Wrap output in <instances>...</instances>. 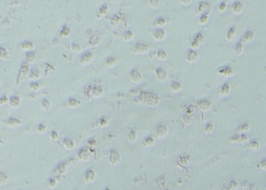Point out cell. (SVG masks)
<instances>
[{
	"mask_svg": "<svg viewBox=\"0 0 266 190\" xmlns=\"http://www.w3.org/2000/svg\"><path fill=\"white\" fill-rule=\"evenodd\" d=\"M140 97L145 104L148 106H156L160 103L159 96L155 93L143 92Z\"/></svg>",
	"mask_w": 266,
	"mask_h": 190,
	"instance_id": "1",
	"label": "cell"
},
{
	"mask_svg": "<svg viewBox=\"0 0 266 190\" xmlns=\"http://www.w3.org/2000/svg\"><path fill=\"white\" fill-rule=\"evenodd\" d=\"M150 49L151 47L149 45L138 42L133 45V48L131 49V51L135 54H145L150 50Z\"/></svg>",
	"mask_w": 266,
	"mask_h": 190,
	"instance_id": "2",
	"label": "cell"
},
{
	"mask_svg": "<svg viewBox=\"0 0 266 190\" xmlns=\"http://www.w3.org/2000/svg\"><path fill=\"white\" fill-rule=\"evenodd\" d=\"M233 69L230 66H223L218 70V74L220 76L225 77H230L233 75Z\"/></svg>",
	"mask_w": 266,
	"mask_h": 190,
	"instance_id": "3",
	"label": "cell"
},
{
	"mask_svg": "<svg viewBox=\"0 0 266 190\" xmlns=\"http://www.w3.org/2000/svg\"><path fill=\"white\" fill-rule=\"evenodd\" d=\"M204 41H205V36L203 35V34L198 33V34H197L195 38L193 39V40L192 41L190 46L193 49H198L200 47V45L204 42Z\"/></svg>",
	"mask_w": 266,
	"mask_h": 190,
	"instance_id": "4",
	"label": "cell"
},
{
	"mask_svg": "<svg viewBox=\"0 0 266 190\" xmlns=\"http://www.w3.org/2000/svg\"><path fill=\"white\" fill-rule=\"evenodd\" d=\"M93 59H94V54L91 52H85L84 53L81 55L79 59V61L81 64L86 65L91 63L93 60Z\"/></svg>",
	"mask_w": 266,
	"mask_h": 190,
	"instance_id": "5",
	"label": "cell"
},
{
	"mask_svg": "<svg viewBox=\"0 0 266 190\" xmlns=\"http://www.w3.org/2000/svg\"><path fill=\"white\" fill-rule=\"evenodd\" d=\"M198 107L202 111H208L212 107V103L207 99H201L198 102Z\"/></svg>",
	"mask_w": 266,
	"mask_h": 190,
	"instance_id": "6",
	"label": "cell"
},
{
	"mask_svg": "<svg viewBox=\"0 0 266 190\" xmlns=\"http://www.w3.org/2000/svg\"><path fill=\"white\" fill-rule=\"evenodd\" d=\"M155 76H156V78L161 82H165L168 78V75L166 73V71L163 68H161V67L156 69Z\"/></svg>",
	"mask_w": 266,
	"mask_h": 190,
	"instance_id": "7",
	"label": "cell"
},
{
	"mask_svg": "<svg viewBox=\"0 0 266 190\" xmlns=\"http://www.w3.org/2000/svg\"><path fill=\"white\" fill-rule=\"evenodd\" d=\"M165 31L162 28H156L152 32V36L156 41H163L165 38Z\"/></svg>",
	"mask_w": 266,
	"mask_h": 190,
	"instance_id": "8",
	"label": "cell"
},
{
	"mask_svg": "<svg viewBox=\"0 0 266 190\" xmlns=\"http://www.w3.org/2000/svg\"><path fill=\"white\" fill-rule=\"evenodd\" d=\"M130 78L133 82L137 83L139 84L140 82H141L142 81V75H141L139 71H137V70H133L130 72Z\"/></svg>",
	"mask_w": 266,
	"mask_h": 190,
	"instance_id": "9",
	"label": "cell"
},
{
	"mask_svg": "<svg viewBox=\"0 0 266 190\" xmlns=\"http://www.w3.org/2000/svg\"><path fill=\"white\" fill-rule=\"evenodd\" d=\"M232 11L233 13L238 15L241 13L243 12V10L244 9V6L243 4V2H240V1H236L234 2L232 5Z\"/></svg>",
	"mask_w": 266,
	"mask_h": 190,
	"instance_id": "10",
	"label": "cell"
},
{
	"mask_svg": "<svg viewBox=\"0 0 266 190\" xmlns=\"http://www.w3.org/2000/svg\"><path fill=\"white\" fill-rule=\"evenodd\" d=\"M156 135L159 138L165 137L168 133V127L165 124H159L155 129Z\"/></svg>",
	"mask_w": 266,
	"mask_h": 190,
	"instance_id": "11",
	"label": "cell"
},
{
	"mask_svg": "<svg viewBox=\"0 0 266 190\" xmlns=\"http://www.w3.org/2000/svg\"><path fill=\"white\" fill-rule=\"evenodd\" d=\"M198 57H199L198 53L195 50L192 49V50H190L187 54V60L189 63H194L198 60Z\"/></svg>",
	"mask_w": 266,
	"mask_h": 190,
	"instance_id": "12",
	"label": "cell"
},
{
	"mask_svg": "<svg viewBox=\"0 0 266 190\" xmlns=\"http://www.w3.org/2000/svg\"><path fill=\"white\" fill-rule=\"evenodd\" d=\"M20 103H21L20 98L19 96H17V95H13V96H11L10 99V101H9L10 107L13 108H18L20 106Z\"/></svg>",
	"mask_w": 266,
	"mask_h": 190,
	"instance_id": "13",
	"label": "cell"
},
{
	"mask_svg": "<svg viewBox=\"0 0 266 190\" xmlns=\"http://www.w3.org/2000/svg\"><path fill=\"white\" fill-rule=\"evenodd\" d=\"M254 38V34L252 31H247L246 32L244 33V36L242 38V42H245V43H247V42H251Z\"/></svg>",
	"mask_w": 266,
	"mask_h": 190,
	"instance_id": "14",
	"label": "cell"
},
{
	"mask_svg": "<svg viewBox=\"0 0 266 190\" xmlns=\"http://www.w3.org/2000/svg\"><path fill=\"white\" fill-rule=\"evenodd\" d=\"M210 8H211V6H210V5L208 4V2H200L199 6H198V11L199 12H205V13H208V12L210 11Z\"/></svg>",
	"mask_w": 266,
	"mask_h": 190,
	"instance_id": "15",
	"label": "cell"
},
{
	"mask_svg": "<svg viewBox=\"0 0 266 190\" xmlns=\"http://www.w3.org/2000/svg\"><path fill=\"white\" fill-rule=\"evenodd\" d=\"M249 129H250V125H249V124L247 122H243L237 127L238 132H241L242 134H244L245 132H248Z\"/></svg>",
	"mask_w": 266,
	"mask_h": 190,
	"instance_id": "16",
	"label": "cell"
},
{
	"mask_svg": "<svg viewBox=\"0 0 266 190\" xmlns=\"http://www.w3.org/2000/svg\"><path fill=\"white\" fill-rule=\"evenodd\" d=\"M230 91H231V87H230V85H229V84H227V83H226V84H224V85H222L221 89H220V93H221V95H223V96H226V95H228L230 94Z\"/></svg>",
	"mask_w": 266,
	"mask_h": 190,
	"instance_id": "17",
	"label": "cell"
},
{
	"mask_svg": "<svg viewBox=\"0 0 266 190\" xmlns=\"http://www.w3.org/2000/svg\"><path fill=\"white\" fill-rule=\"evenodd\" d=\"M0 58L2 59V60H9L10 59L8 50L3 47H1L0 49Z\"/></svg>",
	"mask_w": 266,
	"mask_h": 190,
	"instance_id": "18",
	"label": "cell"
},
{
	"mask_svg": "<svg viewBox=\"0 0 266 190\" xmlns=\"http://www.w3.org/2000/svg\"><path fill=\"white\" fill-rule=\"evenodd\" d=\"M170 89H171V91L173 92H179L182 89L181 83L179 82V81H173V82L171 84V85H170Z\"/></svg>",
	"mask_w": 266,
	"mask_h": 190,
	"instance_id": "19",
	"label": "cell"
},
{
	"mask_svg": "<svg viewBox=\"0 0 266 190\" xmlns=\"http://www.w3.org/2000/svg\"><path fill=\"white\" fill-rule=\"evenodd\" d=\"M236 29L235 27H232L230 30L228 31L227 34H226V39L228 41H232L234 39V37L236 35Z\"/></svg>",
	"mask_w": 266,
	"mask_h": 190,
	"instance_id": "20",
	"label": "cell"
},
{
	"mask_svg": "<svg viewBox=\"0 0 266 190\" xmlns=\"http://www.w3.org/2000/svg\"><path fill=\"white\" fill-rule=\"evenodd\" d=\"M156 57L160 60H166L168 59V54L165 51L159 49V50H158L157 53H156Z\"/></svg>",
	"mask_w": 266,
	"mask_h": 190,
	"instance_id": "21",
	"label": "cell"
},
{
	"mask_svg": "<svg viewBox=\"0 0 266 190\" xmlns=\"http://www.w3.org/2000/svg\"><path fill=\"white\" fill-rule=\"evenodd\" d=\"M7 124L10 125V127H16V126L21 124V121L14 118V117H11V118H9L8 121H7Z\"/></svg>",
	"mask_w": 266,
	"mask_h": 190,
	"instance_id": "22",
	"label": "cell"
},
{
	"mask_svg": "<svg viewBox=\"0 0 266 190\" xmlns=\"http://www.w3.org/2000/svg\"><path fill=\"white\" fill-rule=\"evenodd\" d=\"M243 51H244V44H243L242 42H240L236 45L235 49H234V52H235L236 56H240V55L242 54Z\"/></svg>",
	"mask_w": 266,
	"mask_h": 190,
	"instance_id": "23",
	"label": "cell"
},
{
	"mask_svg": "<svg viewBox=\"0 0 266 190\" xmlns=\"http://www.w3.org/2000/svg\"><path fill=\"white\" fill-rule=\"evenodd\" d=\"M21 47H22V49H24V50H30L31 49L34 48V44H33L30 41H24L21 43Z\"/></svg>",
	"mask_w": 266,
	"mask_h": 190,
	"instance_id": "24",
	"label": "cell"
},
{
	"mask_svg": "<svg viewBox=\"0 0 266 190\" xmlns=\"http://www.w3.org/2000/svg\"><path fill=\"white\" fill-rule=\"evenodd\" d=\"M110 160L113 164H116L118 162H119V153L116 151H112L111 156H110Z\"/></svg>",
	"mask_w": 266,
	"mask_h": 190,
	"instance_id": "25",
	"label": "cell"
},
{
	"mask_svg": "<svg viewBox=\"0 0 266 190\" xmlns=\"http://www.w3.org/2000/svg\"><path fill=\"white\" fill-rule=\"evenodd\" d=\"M117 63V60L116 58L115 57H109V58L107 59L106 62H105V64L108 67H113L114 66H116Z\"/></svg>",
	"mask_w": 266,
	"mask_h": 190,
	"instance_id": "26",
	"label": "cell"
},
{
	"mask_svg": "<svg viewBox=\"0 0 266 190\" xmlns=\"http://www.w3.org/2000/svg\"><path fill=\"white\" fill-rule=\"evenodd\" d=\"M208 20H209V16H208V13H203L202 16H200V18H199L200 25H207L208 22Z\"/></svg>",
	"mask_w": 266,
	"mask_h": 190,
	"instance_id": "27",
	"label": "cell"
},
{
	"mask_svg": "<svg viewBox=\"0 0 266 190\" xmlns=\"http://www.w3.org/2000/svg\"><path fill=\"white\" fill-rule=\"evenodd\" d=\"M133 33L130 31H126L124 34H123V40L125 41V42H130L131 39H133Z\"/></svg>",
	"mask_w": 266,
	"mask_h": 190,
	"instance_id": "28",
	"label": "cell"
},
{
	"mask_svg": "<svg viewBox=\"0 0 266 190\" xmlns=\"http://www.w3.org/2000/svg\"><path fill=\"white\" fill-rule=\"evenodd\" d=\"M250 148L253 151H258L260 148V143L257 140H252L250 142Z\"/></svg>",
	"mask_w": 266,
	"mask_h": 190,
	"instance_id": "29",
	"label": "cell"
},
{
	"mask_svg": "<svg viewBox=\"0 0 266 190\" xmlns=\"http://www.w3.org/2000/svg\"><path fill=\"white\" fill-rule=\"evenodd\" d=\"M41 107L44 110H49L51 108V102L48 99H44L41 101Z\"/></svg>",
	"mask_w": 266,
	"mask_h": 190,
	"instance_id": "30",
	"label": "cell"
},
{
	"mask_svg": "<svg viewBox=\"0 0 266 190\" xmlns=\"http://www.w3.org/2000/svg\"><path fill=\"white\" fill-rule=\"evenodd\" d=\"M40 77V73L39 71L36 69H33L32 71L30 72V77L32 80H36V79H39Z\"/></svg>",
	"mask_w": 266,
	"mask_h": 190,
	"instance_id": "31",
	"label": "cell"
},
{
	"mask_svg": "<svg viewBox=\"0 0 266 190\" xmlns=\"http://www.w3.org/2000/svg\"><path fill=\"white\" fill-rule=\"evenodd\" d=\"M214 131V125L212 123H208L205 127V132L207 134L212 133Z\"/></svg>",
	"mask_w": 266,
	"mask_h": 190,
	"instance_id": "32",
	"label": "cell"
},
{
	"mask_svg": "<svg viewBox=\"0 0 266 190\" xmlns=\"http://www.w3.org/2000/svg\"><path fill=\"white\" fill-rule=\"evenodd\" d=\"M165 24H166V20L163 17H159V18L156 20V23H155V25H157L158 27H159V28L163 27L164 25H165Z\"/></svg>",
	"mask_w": 266,
	"mask_h": 190,
	"instance_id": "33",
	"label": "cell"
},
{
	"mask_svg": "<svg viewBox=\"0 0 266 190\" xmlns=\"http://www.w3.org/2000/svg\"><path fill=\"white\" fill-rule=\"evenodd\" d=\"M29 88H30L31 90H33V91L36 92L38 91V90H39V89H40V85L37 82H31L30 84V85H29Z\"/></svg>",
	"mask_w": 266,
	"mask_h": 190,
	"instance_id": "34",
	"label": "cell"
},
{
	"mask_svg": "<svg viewBox=\"0 0 266 190\" xmlns=\"http://www.w3.org/2000/svg\"><path fill=\"white\" fill-rule=\"evenodd\" d=\"M35 58H36V56H35V54L34 53H27L26 59L27 60L29 61V62H33L35 60Z\"/></svg>",
	"mask_w": 266,
	"mask_h": 190,
	"instance_id": "35",
	"label": "cell"
},
{
	"mask_svg": "<svg viewBox=\"0 0 266 190\" xmlns=\"http://www.w3.org/2000/svg\"><path fill=\"white\" fill-rule=\"evenodd\" d=\"M137 133H136L135 131H131L129 133V136H128V138H129V140L130 142H135L136 139H137Z\"/></svg>",
	"mask_w": 266,
	"mask_h": 190,
	"instance_id": "36",
	"label": "cell"
},
{
	"mask_svg": "<svg viewBox=\"0 0 266 190\" xmlns=\"http://www.w3.org/2000/svg\"><path fill=\"white\" fill-rule=\"evenodd\" d=\"M230 141L234 143H240V135H234L230 139Z\"/></svg>",
	"mask_w": 266,
	"mask_h": 190,
	"instance_id": "37",
	"label": "cell"
},
{
	"mask_svg": "<svg viewBox=\"0 0 266 190\" xmlns=\"http://www.w3.org/2000/svg\"><path fill=\"white\" fill-rule=\"evenodd\" d=\"M248 142V136H247L246 134H241L240 135V143L245 144Z\"/></svg>",
	"mask_w": 266,
	"mask_h": 190,
	"instance_id": "38",
	"label": "cell"
},
{
	"mask_svg": "<svg viewBox=\"0 0 266 190\" xmlns=\"http://www.w3.org/2000/svg\"><path fill=\"white\" fill-rule=\"evenodd\" d=\"M69 105L71 107H77L80 105V102L76 100V99H71L70 103H69Z\"/></svg>",
	"mask_w": 266,
	"mask_h": 190,
	"instance_id": "39",
	"label": "cell"
},
{
	"mask_svg": "<svg viewBox=\"0 0 266 190\" xmlns=\"http://www.w3.org/2000/svg\"><path fill=\"white\" fill-rule=\"evenodd\" d=\"M70 29L68 28H66V27H65V28H63V30L61 31V34H62V35H63V36H68L69 34H70Z\"/></svg>",
	"mask_w": 266,
	"mask_h": 190,
	"instance_id": "40",
	"label": "cell"
},
{
	"mask_svg": "<svg viewBox=\"0 0 266 190\" xmlns=\"http://www.w3.org/2000/svg\"><path fill=\"white\" fill-rule=\"evenodd\" d=\"M226 7H227V5H226V2H222L219 6V10L220 12H224L226 10Z\"/></svg>",
	"mask_w": 266,
	"mask_h": 190,
	"instance_id": "41",
	"label": "cell"
},
{
	"mask_svg": "<svg viewBox=\"0 0 266 190\" xmlns=\"http://www.w3.org/2000/svg\"><path fill=\"white\" fill-rule=\"evenodd\" d=\"M144 142L147 144V146H151L152 144L154 143V139L151 136H149V137H147L146 139H145Z\"/></svg>",
	"mask_w": 266,
	"mask_h": 190,
	"instance_id": "42",
	"label": "cell"
},
{
	"mask_svg": "<svg viewBox=\"0 0 266 190\" xmlns=\"http://www.w3.org/2000/svg\"><path fill=\"white\" fill-rule=\"evenodd\" d=\"M71 49H72L73 51H74V52H79V51L81 50V46L78 44H74L73 43L71 45Z\"/></svg>",
	"mask_w": 266,
	"mask_h": 190,
	"instance_id": "43",
	"label": "cell"
},
{
	"mask_svg": "<svg viewBox=\"0 0 266 190\" xmlns=\"http://www.w3.org/2000/svg\"><path fill=\"white\" fill-rule=\"evenodd\" d=\"M260 168H262V170H265L266 171V158H264V159H262L260 162Z\"/></svg>",
	"mask_w": 266,
	"mask_h": 190,
	"instance_id": "44",
	"label": "cell"
},
{
	"mask_svg": "<svg viewBox=\"0 0 266 190\" xmlns=\"http://www.w3.org/2000/svg\"><path fill=\"white\" fill-rule=\"evenodd\" d=\"M45 130H46V127H45V125H44V124H39V127H38V131H39V132H41V133H43V132H45Z\"/></svg>",
	"mask_w": 266,
	"mask_h": 190,
	"instance_id": "45",
	"label": "cell"
},
{
	"mask_svg": "<svg viewBox=\"0 0 266 190\" xmlns=\"http://www.w3.org/2000/svg\"><path fill=\"white\" fill-rule=\"evenodd\" d=\"M107 12V6H103L100 10H99V13H100V16H102L105 14V13Z\"/></svg>",
	"mask_w": 266,
	"mask_h": 190,
	"instance_id": "46",
	"label": "cell"
},
{
	"mask_svg": "<svg viewBox=\"0 0 266 190\" xmlns=\"http://www.w3.org/2000/svg\"><path fill=\"white\" fill-rule=\"evenodd\" d=\"M149 4L151 7L156 8V7L159 6V1H150Z\"/></svg>",
	"mask_w": 266,
	"mask_h": 190,
	"instance_id": "47",
	"label": "cell"
},
{
	"mask_svg": "<svg viewBox=\"0 0 266 190\" xmlns=\"http://www.w3.org/2000/svg\"><path fill=\"white\" fill-rule=\"evenodd\" d=\"M73 140L67 139L65 141L64 144H65V146H67V148H68V149H69V146H70V149H73V147L72 146H70V143H73Z\"/></svg>",
	"mask_w": 266,
	"mask_h": 190,
	"instance_id": "48",
	"label": "cell"
},
{
	"mask_svg": "<svg viewBox=\"0 0 266 190\" xmlns=\"http://www.w3.org/2000/svg\"><path fill=\"white\" fill-rule=\"evenodd\" d=\"M8 101H10V99H9L7 97H6V96H2V97L1 98V99H0V103H1V105H4V104H6V103H7V102H8Z\"/></svg>",
	"mask_w": 266,
	"mask_h": 190,
	"instance_id": "49",
	"label": "cell"
},
{
	"mask_svg": "<svg viewBox=\"0 0 266 190\" xmlns=\"http://www.w3.org/2000/svg\"><path fill=\"white\" fill-rule=\"evenodd\" d=\"M52 138H53V137H56L57 139V137H58V134H57V132H52Z\"/></svg>",
	"mask_w": 266,
	"mask_h": 190,
	"instance_id": "50",
	"label": "cell"
},
{
	"mask_svg": "<svg viewBox=\"0 0 266 190\" xmlns=\"http://www.w3.org/2000/svg\"><path fill=\"white\" fill-rule=\"evenodd\" d=\"M180 2H190V1H187V2H184V1H180ZM184 4H187V3H184Z\"/></svg>",
	"mask_w": 266,
	"mask_h": 190,
	"instance_id": "51",
	"label": "cell"
}]
</instances>
